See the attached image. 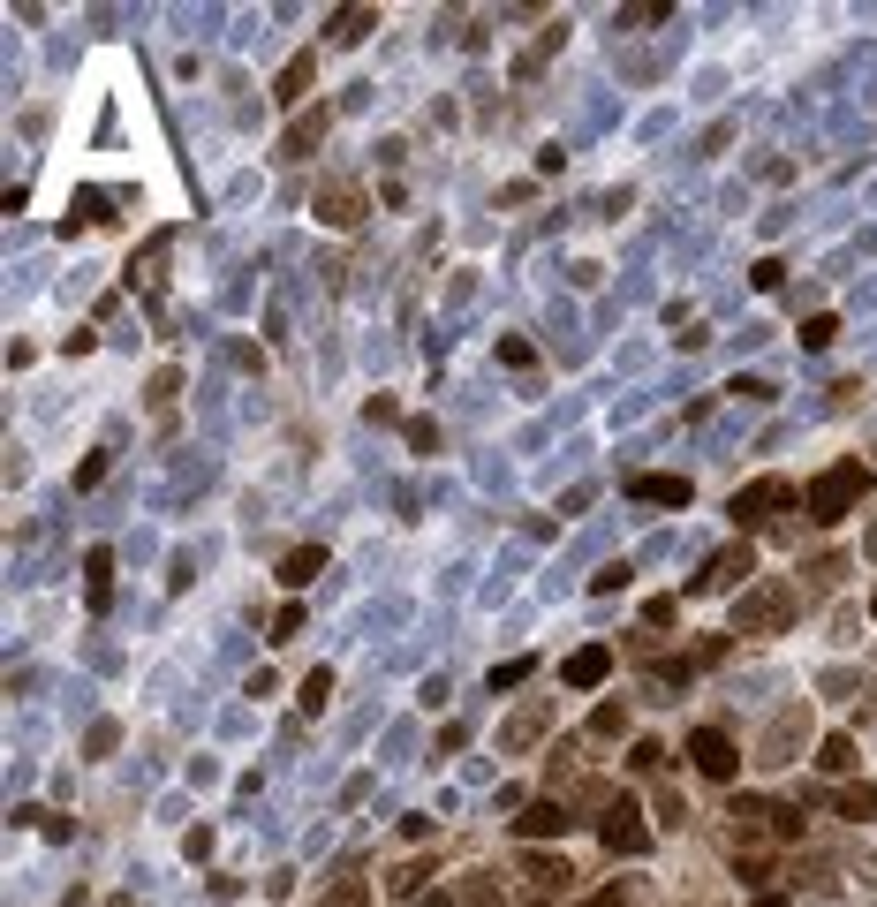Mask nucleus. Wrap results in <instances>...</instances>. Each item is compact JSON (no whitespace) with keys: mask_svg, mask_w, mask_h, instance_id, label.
Instances as JSON below:
<instances>
[{"mask_svg":"<svg viewBox=\"0 0 877 907\" xmlns=\"http://www.w3.org/2000/svg\"><path fill=\"white\" fill-rule=\"evenodd\" d=\"M356 212H363V197H356V189H341V182H333L326 197H318V220H326V227H348Z\"/></svg>","mask_w":877,"mask_h":907,"instance_id":"obj_10","label":"nucleus"},{"mask_svg":"<svg viewBox=\"0 0 877 907\" xmlns=\"http://www.w3.org/2000/svg\"><path fill=\"white\" fill-rule=\"evenodd\" d=\"M628 492L651 499V507H688V477H636Z\"/></svg>","mask_w":877,"mask_h":907,"instance_id":"obj_8","label":"nucleus"},{"mask_svg":"<svg viewBox=\"0 0 877 907\" xmlns=\"http://www.w3.org/2000/svg\"><path fill=\"white\" fill-rule=\"evenodd\" d=\"M817 764H825V771H847V764H855V741H847V734H832V741H825V756H817Z\"/></svg>","mask_w":877,"mask_h":907,"instance_id":"obj_18","label":"nucleus"},{"mask_svg":"<svg viewBox=\"0 0 877 907\" xmlns=\"http://www.w3.org/2000/svg\"><path fill=\"white\" fill-rule=\"evenodd\" d=\"M318 129H326V114L295 121V129H288V144H280V152H288V159H310V144H318Z\"/></svg>","mask_w":877,"mask_h":907,"instance_id":"obj_12","label":"nucleus"},{"mask_svg":"<svg viewBox=\"0 0 877 907\" xmlns=\"http://www.w3.org/2000/svg\"><path fill=\"white\" fill-rule=\"evenodd\" d=\"M106 575H114V560H106V552H91V605L114 598V590H106Z\"/></svg>","mask_w":877,"mask_h":907,"instance_id":"obj_19","label":"nucleus"},{"mask_svg":"<svg viewBox=\"0 0 877 907\" xmlns=\"http://www.w3.org/2000/svg\"><path fill=\"white\" fill-rule=\"evenodd\" d=\"M749 567H757V552L749 545H734V552H719V560L704 567V590H734L741 575H749Z\"/></svg>","mask_w":877,"mask_h":907,"instance_id":"obj_6","label":"nucleus"},{"mask_svg":"<svg viewBox=\"0 0 877 907\" xmlns=\"http://www.w3.org/2000/svg\"><path fill=\"white\" fill-rule=\"evenodd\" d=\"M870 613H877V598H870Z\"/></svg>","mask_w":877,"mask_h":907,"instance_id":"obj_24","label":"nucleus"},{"mask_svg":"<svg viewBox=\"0 0 877 907\" xmlns=\"http://www.w3.org/2000/svg\"><path fill=\"white\" fill-rule=\"evenodd\" d=\"M772 507H794V484H779V477H764V484H749V492L734 499V522H764Z\"/></svg>","mask_w":877,"mask_h":907,"instance_id":"obj_3","label":"nucleus"},{"mask_svg":"<svg viewBox=\"0 0 877 907\" xmlns=\"http://www.w3.org/2000/svg\"><path fill=\"white\" fill-rule=\"evenodd\" d=\"M787 613H794V590H787V582H772V590H757L749 605H734V628L741 635H764V628H779Z\"/></svg>","mask_w":877,"mask_h":907,"instance_id":"obj_2","label":"nucleus"},{"mask_svg":"<svg viewBox=\"0 0 877 907\" xmlns=\"http://www.w3.org/2000/svg\"><path fill=\"white\" fill-rule=\"evenodd\" d=\"M840 817H855V824L877 817V787H847V794H840Z\"/></svg>","mask_w":877,"mask_h":907,"instance_id":"obj_15","label":"nucleus"},{"mask_svg":"<svg viewBox=\"0 0 877 907\" xmlns=\"http://www.w3.org/2000/svg\"><path fill=\"white\" fill-rule=\"evenodd\" d=\"M560 824H568V809H560V802H530V809H522V832H530V839L560 832Z\"/></svg>","mask_w":877,"mask_h":907,"instance_id":"obj_11","label":"nucleus"},{"mask_svg":"<svg viewBox=\"0 0 877 907\" xmlns=\"http://www.w3.org/2000/svg\"><path fill=\"white\" fill-rule=\"evenodd\" d=\"M643 847H651V832L636 824V809L613 802V817H605V855H643Z\"/></svg>","mask_w":877,"mask_h":907,"instance_id":"obj_4","label":"nucleus"},{"mask_svg":"<svg viewBox=\"0 0 877 907\" xmlns=\"http://www.w3.org/2000/svg\"><path fill=\"white\" fill-rule=\"evenodd\" d=\"M862 484H870V477H862L855 462L825 469V477L809 484V514H817V522H840V514H847V507H855V499H862Z\"/></svg>","mask_w":877,"mask_h":907,"instance_id":"obj_1","label":"nucleus"},{"mask_svg":"<svg viewBox=\"0 0 877 907\" xmlns=\"http://www.w3.org/2000/svg\"><path fill=\"white\" fill-rule=\"evenodd\" d=\"M303 84H310V53H295L288 69H280V99H303Z\"/></svg>","mask_w":877,"mask_h":907,"instance_id":"obj_16","label":"nucleus"},{"mask_svg":"<svg viewBox=\"0 0 877 907\" xmlns=\"http://www.w3.org/2000/svg\"><path fill=\"white\" fill-rule=\"evenodd\" d=\"M318 567H326V552L310 545V552H288V567H280V582H295V590H303L310 575H318Z\"/></svg>","mask_w":877,"mask_h":907,"instance_id":"obj_13","label":"nucleus"},{"mask_svg":"<svg viewBox=\"0 0 877 907\" xmlns=\"http://www.w3.org/2000/svg\"><path fill=\"white\" fill-rule=\"evenodd\" d=\"M530 877H537V885H545V892H560V885H568L575 870H568V862H545V855H537V862H530Z\"/></svg>","mask_w":877,"mask_h":907,"instance_id":"obj_17","label":"nucleus"},{"mask_svg":"<svg viewBox=\"0 0 877 907\" xmlns=\"http://www.w3.org/2000/svg\"><path fill=\"white\" fill-rule=\"evenodd\" d=\"M832 333H840L832 318H809V326H802V348H832Z\"/></svg>","mask_w":877,"mask_h":907,"instance_id":"obj_20","label":"nucleus"},{"mask_svg":"<svg viewBox=\"0 0 877 907\" xmlns=\"http://www.w3.org/2000/svg\"><path fill=\"white\" fill-rule=\"evenodd\" d=\"M688 756H696V764H704L711 779H734V764H741V756H734V741H726L719 726H704V734L688 741Z\"/></svg>","mask_w":877,"mask_h":907,"instance_id":"obj_5","label":"nucleus"},{"mask_svg":"<svg viewBox=\"0 0 877 907\" xmlns=\"http://www.w3.org/2000/svg\"><path fill=\"white\" fill-rule=\"evenodd\" d=\"M545 719H552V703H530V711H515V719H507V734H499V741H507V749H530V741L545 734Z\"/></svg>","mask_w":877,"mask_h":907,"instance_id":"obj_9","label":"nucleus"},{"mask_svg":"<svg viewBox=\"0 0 877 907\" xmlns=\"http://www.w3.org/2000/svg\"><path fill=\"white\" fill-rule=\"evenodd\" d=\"M870 552H877V530H870Z\"/></svg>","mask_w":877,"mask_h":907,"instance_id":"obj_23","label":"nucleus"},{"mask_svg":"<svg viewBox=\"0 0 877 907\" xmlns=\"http://www.w3.org/2000/svg\"><path fill=\"white\" fill-rule=\"evenodd\" d=\"M371 23H379L371 8H341V16H333V38H341V46H356V38L371 31Z\"/></svg>","mask_w":877,"mask_h":907,"instance_id":"obj_14","label":"nucleus"},{"mask_svg":"<svg viewBox=\"0 0 877 907\" xmlns=\"http://www.w3.org/2000/svg\"><path fill=\"white\" fill-rule=\"evenodd\" d=\"M326 907H371V892H363V885H341V892H333Z\"/></svg>","mask_w":877,"mask_h":907,"instance_id":"obj_21","label":"nucleus"},{"mask_svg":"<svg viewBox=\"0 0 877 907\" xmlns=\"http://www.w3.org/2000/svg\"><path fill=\"white\" fill-rule=\"evenodd\" d=\"M605 673H613V651H605V643H590V651L568 658V688H598Z\"/></svg>","mask_w":877,"mask_h":907,"instance_id":"obj_7","label":"nucleus"},{"mask_svg":"<svg viewBox=\"0 0 877 907\" xmlns=\"http://www.w3.org/2000/svg\"><path fill=\"white\" fill-rule=\"evenodd\" d=\"M757 907H779V892H764V900H757Z\"/></svg>","mask_w":877,"mask_h":907,"instance_id":"obj_22","label":"nucleus"}]
</instances>
